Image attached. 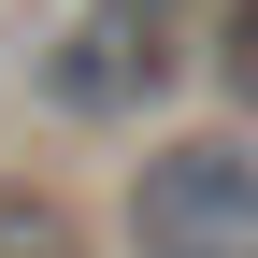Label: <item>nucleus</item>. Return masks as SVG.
<instances>
[{"mask_svg": "<svg viewBox=\"0 0 258 258\" xmlns=\"http://www.w3.org/2000/svg\"><path fill=\"white\" fill-rule=\"evenodd\" d=\"M186 72V0H43V101L57 115H144Z\"/></svg>", "mask_w": 258, "mask_h": 258, "instance_id": "1", "label": "nucleus"}, {"mask_svg": "<svg viewBox=\"0 0 258 258\" xmlns=\"http://www.w3.org/2000/svg\"><path fill=\"white\" fill-rule=\"evenodd\" d=\"M215 72H230V101H258V0H230V29H215Z\"/></svg>", "mask_w": 258, "mask_h": 258, "instance_id": "4", "label": "nucleus"}, {"mask_svg": "<svg viewBox=\"0 0 258 258\" xmlns=\"http://www.w3.org/2000/svg\"><path fill=\"white\" fill-rule=\"evenodd\" d=\"M0 258H86V230L43 201V186H0Z\"/></svg>", "mask_w": 258, "mask_h": 258, "instance_id": "3", "label": "nucleus"}, {"mask_svg": "<svg viewBox=\"0 0 258 258\" xmlns=\"http://www.w3.org/2000/svg\"><path fill=\"white\" fill-rule=\"evenodd\" d=\"M129 244L144 258H258V144L244 129H186L129 172Z\"/></svg>", "mask_w": 258, "mask_h": 258, "instance_id": "2", "label": "nucleus"}]
</instances>
